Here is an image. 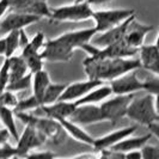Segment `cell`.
Instances as JSON below:
<instances>
[{
  "mask_svg": "<svg viewBox=\"0 0 159 159\" xmlns=\"http://www.w3.org/2000/svg\"><path fill=\"white\" fill-rule=\"evenodd\" d=\"M152 138V134L148 133L146 135H141V136H132L129 135L127 136L126 139L121 140L120 143H117L116 145H114L112 147H109V148H112V150H116L119 152H122V153H126V152L133 151V150H141L143 145L148 143V140Z\"/></svg>",
  "mask_w": 159,
  "mask_h": 159,
  "instance_id": "44dd1931",
  "label": "cell"
},
{
  "mask_svg": "<svg viewBox=\"0 0 159 159\" xmlns=\"http://www.w3.org/2000/svg\"><path fill=\"white\" fill-rule=\"evenodd\" d=\"M125 158H135V159H141L143 158V152L141 150H133L125 153Z\"/></svg>",
  "mask_w": 159,
  "mask_h": 159,
  "instance_id": "74e56055",
  "label": "cell"
},
{
  "mask_svg": "<svg viewBox=\"0 0 159 159\" xmlns=\"http://www.w3.org/2000/svg\"><path fill=\"white\" fill-rule=\"evenodd\" d=\"M65 88H66V84H61V83H50L49 86L46 90V93L43 97V104L42 105H48V104H52L56 102V101H60V97L64 92Z\"/></svg>",
  "mask_w": 159,
  "mask_h": 159,
  "instance_id": "d4e9b609",
  "label": "cell"
},
{
  "mask_svg": "<svg viewBox=\"0 0 159 159\" xmlns=\"http://www.w3.org/2000/svg\"><path fill=\"white\" fill-rule=\"evenodd\" d=\"M70 120L80 126H90L105 121L101 105L98 104H77Z\"/></svg>",
  "mask_w": 159,
  "mask_h": 159,
  "instance_id": "30bf717a",
  "label": "cell"
},
{
  "mask_svg": "<svg viewBox=\"0 0 159 159\" xmlns=\"http://www.w3.org/2000/svg\"><path fill=\"white\" fill-rule=\"evenodd\" d=\"M154 44L159 48V32H158V36H157V40H156V43H154Z\"/></svg>",
  "mask_w": 159,
  "mask_h": 159,
  "instance_id": "b9f144b4",
  "label": "cell"
},
{
  "mask_svg": "<svg viewBox=\"0 0 159 159\" xmlns=\"http://www.w3.org/2000/svg\"><path fill=\"white\" fill-rule=\"evenodd\" d=\"M18 96L16 92L10 91V90H5L1 95H0V105L4 107H8L11 109H16V107L18 105Z\"/></svg>",
  "mask_w": 159,
  "mask_h": 159,
  "instance_id": "f1b7e54d",
  "label": "cell"
},
{
  "mask_svg": "<svg viewBox=\"0 0 159 159\" xmlns=\"http://www.w3.org/2000/svg\"><path fill=\"white\" fill-rule=\"evenodd\" d=\"M136 128H138V126L133 125V126H128V127H123V128H120V129H116V130H112V132L105 134V135L99 136V138L95 139V143H93L92 147L95 148L96 151L112 147L114 145H116L121 140L126 139L127 136L133 135L134 132L136 130Z\"/></svg>",
  "mask_w": 159,
  "mask_h": 159,
  "instance_id": "9a60e30c",
  "label": "cell"
},
{
  "mask_svg": "<svg viewBox=\"0 0 159 159\" xmlns=\"http://www.w3.org/2000/svg\"><path fill=\"white\" fill-rule=\"evenodd\" d=\"M96 35H97V30L93 26V28L67 31L55 39L62 44H65L66 47H68L72 50H75V49H80L84 44L90 43Z\"/></svg>",
  "mask_w": 159,
  "mask_h": 159,
  "instance_id": "7c38bea8",
  "label": "cell"
},
{
  "mask_svg": "<svg viewBox=\"0 0 159 159\" xmlns=\"http://www.w3.org/2000/svg\"><path fill=\"white\" fill-rule=\"evenodd\" d=\"M112 95H134L135 92L143 91V81L139 79L136 71L125 73L109 81Z\"/></svg>",
  "mask_w": 159,
  "mask_h": 159,
  "instance_id": "9c48e42d",
  "label": "cell"
},
{
  "mask_svg": "<svg viewBox=\"0 0 159 159\" xmlns=\"http://www.w3.org/2000/svg\"><path fill=\"white\" fill-rule=\"evenodd\" d=\"M8 83H10V62L7 57H5L0 67V95L7 89Z\"/></svg>",
  "mask_w": 159,
  "mask_h": 159,
  "instance_id": "4dcf8cb0",
  "label": "cell"
},
{
  "mask_svg": "<svg viewBox=\"0 0 159 159\" xmlns=\"http://www.w3.org/2000/svg\"><path fill=\"white\" fill-rule=\"evenodd\" d=\"M6 39V55L5 57L15 55L16 52L19 49V39H20V31L13 30L5 35Z\"/></svg>",
  "mask_w": 159,
  "mask_h": 159,
  "instance_id": "484cf974",
  "label": "cell"
},
{
  "mask_svg": "<svg viewBox=\"0 0 159 159\" xmlns=\"http://www.w3.org/2000/svg\"><path fill=\"white\" fill-rule=\"evenodd\" d=\"M154 108H156V111L159 116V95L154 96Z\"/></svg>",
  "mask_w": 159,
  "mask_h": 159,
  "instance_id": "60d3db41",
  "label": "cell"
},
{
  "mask_svg": "<svg viewBox=\"0 0 159 159\" xmlns=\"http://www.w3.org/2000/svg\"><path fill=\"white\" fill-rule=\"evenodd\" d=\"M104 81L97 79H90L88 78L86 80H81V81H75L66 85L62 95L60 97V101H67V102H77L80 98H83L88 92H90L92 89L96 86L103 84Z\"/></svg>",
  "mask_w": 159,
  "mask_h": 159,
  "instance_id": "4fadbf2b",
  "label": "cell"
},
{
  "mask_svg": "<svg viewBox=\"0 0 159 159\" xmlns=\"http://www.w3.org/2000/svg\"><path fill=\"white\" fill-rule=\"evenodd\" d=\"M59 122H60L61 127L64 128L65 133L68 134L71 138H73L74 140H77V141H79L81 143H85V145H89L91 147L93 146L95 138L90 135L86 130H84L83 126L73 122L70 119H61L59 120Z\"/></svg>",
  "mask_w": 159,
  "mask_h": 159,
  "instance_id": "ac0fdd59",
  "label": "cell"
},
{
  "mask_svg": "<svg viewBox=\"0 0 159 159\" xmlns=\"http://www.w3.org/2000/svg\"><path fill=\"white\" fill-rule=\"evenodd\" d=\"M88 78L102 81H111L120 75L141 68L139 59L132 57H93L88 56L83 61Z\"/></svg>",
  "mask_w": 159,
  "mask_h": 159,
  "instance_id": "6da1fadb",
  "label": "cell"
},
{
  "mask_svg": "<svg viewBox=\"0 0 159 159\" xmlns=\"http://www.w3.org/2000/svg\"><path fill=\"white\" fill-rule=\"evenodd\" d=\"M39 1H44V0H12L11 6H10V11L24 12L26 8H29Z\"/></svg>",
  "mask_w": 159,
  "mask_h": 159,
  "instance_id": "1f68e13d",
  "label": "cell"
},
{
  "mask_svg": "<svg viewBox=\"0 0 159 159\" xmlns=\"http://www.w3.org/2000/svg\"><path fill=\"white\" fill-rule=\"evenodd\" d=\"M152 30H153L152 25L139 23L135 19V17H133L127 28L125 41L128 46L135 48V49H140L143 46L146 35Z\"/></svg>",
  "mask_w": 159,
  "mask_h": 159,
  "instance_id": "5bb4252c",
  "label": "cell"
},
{
  "mask_svg": "<svg viewBox=\"0 0 159 159\" xmlns=\"http://www.w3.org/2000/svg\"><path fill=\"white\" fill-rule=\"evenodd\" d=\"M46 138L34 126L25 125V128L17 140V157H28V154L34 150L40 148L46 143Z\"/></svg>",
  "mask_w": 159,
  "mask_h": 159,
  "instance_id": "52a82bcc",
  "label": "cell"
},
{
  "mask_svg": "<svg viewBox=\"0 0 159 159\" xmlns=\"http://www.w3.org/2000/svg\"><path fill=\"white\" fill-rule=\"evenodd\" d=\"M93 8L86 0H75L72 4H66L57 7H52L50 22L54 23H79L92 19Z\"/></svg>",
  "mask_w": 159,
  "mask_h": 159,
  "instance_id": "7a4b0ae2",
  "label": "cell"
},
{
  "mask_svg": "<svg viewBox=\"0 0 159 159\" xmlns=\"http://www.w3.org/2000/svg\"><path fill=\"white\" fill-rule=\"evenodd\" d=\"M141 68L159 75V48L156 44H143L139 49Z\"/></svg>",
  "mask_w": 159,
  "mask_h": 159,
  "instance_id": "2e32d148",
  "label": "cell"
},
{
  "mask_svg": "<svg viewBox=\"0 0 159 159\" xmlns=\"http://www.w3.org/2000/svg\"><path fill=\"white\" fill-rule=\"evenodd\" d=\"M50 75L47 71L41 70L32 74V95L35 96V98L39 101L40 105L42 107L43 104V97L46 93V90L50 84Z\"/></svg>",
  "mask_w": 159,
  "mask_h": 159,
  "instance_id": "d6986e66",
  "label": "cell"
},
{
  "mask_svg": "<svg viewBox=\"0 0 159 159\" xmlns=\"http://www.w3.org/2000/svg\"><path fill=\"white\" fill-rule=\"evenodd\" d=\"M112 95V90L110 85L101 84L95 89H92L90 92H88L79 101L74 102L75 104H101L107 98H109Z\"/></svg>",
  "mask_w": 159,
  "mask_h": 159,
  "instance_id": "ffe728a7",
  "label": "cell"
},
{
  "mask_svg": "<svg viewBox=\"0 0 159 159\" xmlns=\"http://www.w3.org/2000/svg\"><path fill=\"white\" fill-rule=\"evenodd\" d=\"M78 1H81V0H78Z\"/></svg>",
  "mask_w": 159,
  "mask_h": 159,
  "instance_id": "7bdbcfd3",
  "label": "cell"
},
{
  "mask_svg": "<svg viewBox=\"0 0 159 159\" xmlns=\"http://www.w3.org/2000/svg\"><path fill=\"white\" fill-rule=\"evenodd\" d=\"M23 56V55H22ZM24 60L26 62V66L29 68L30 73H36V72L43 70V62L44 60L42 59L40 53H35V54H28V55H24Z\"/></svg>",
  "mask_w": 159,
  "mask_h": 159,
  "instance_id": "83f0119b",
  "label": "cell"
},
{
  "mask_svg": "<svg viewBox=\"0 0 159 159\" xmlns=\"http://www.w3.org/2000/svg\"><path fill=\"white\" fill-rule=\"evenodd\" d=\"M6 55V39L5 36L0 37V56Z\"/></svg>",
  "mask_w": 159,
  "mask_h": 159,
  "instance_id": "ab89813d",
  "label": "cell"
},
{
  "mask_svg": "<svg viewBox=\"0 0 159 159\" xmlns=\"http://www.w3.org/2000/svg\"><path fill=\"white\" fill-rule=\"evenodd\" d=\"M41 18L39 16H34L30 13L17 12V11H8V15L0 20V35L5 36L8 32L13 30L25 29L26 26L40 22Z\"/></svg>",
  "mask_w": 159,
  "mask_h": 159,
  "instance_id": "ba28073f",
  "label": "cell"
},
{
  "mask_svg": "<svg viewBox=\"0 0 159 159\" xmlns=\"http://www.w3.org/2000/svg\"><path fill=\"white\" fill-rule=\"evenodd\" d=\"M16 117L19 119L24 125L34 126L39 132H41L46 140H52L54 143L64 141L65 130L61 127L60 122L50 117H37L29 111H15Z\"/></svg>",
  "mask_w": 159,
  "mask_h": 159,
  "instance_id": "3957f363",
  "label": "cell"
},
{
  "mask_svg": "<svg viewBox=\"0 0 159 159\" xmlns=\"http://www.w3.org/2000/svg\"><path fill=\"white\" fill-rule=\"evenodd\" d=\"M11 1L12 0H0V20L1 18L10 11V6H11Z\"/></svg>",
  "mask_w": 159,
  "mask_h": 159,
  "instance_id": "e575fe53",
  "label": "cell"
},
{
  "mask_svg": "<svg viewBox=\"0 0 159 159\" xmlns=\"http://www.w3.org/2000/svg\"><path fill=\"white\" fill-rule=\"evenodd\" d=\"M147 129L150 130V133H151L153 136H156L157 139L159 140V123L158 121L157 122H153L151 125H148L147 126Z\"/></svg>",
  "mask_w": 159,
  "mask_h": 159,
  "instance_id": "8d00e7d4",
  "label": "cell"
},
{
  "mask_svg": "<svg viewBox=\"0 0 159 159\" xmlns=\"http://www.w3.org/2000/svg\"><path fill=\"white\" fill-rule=\"evenodd\" d=\"M75 107H77V104L74 102L56 101L54 103L48 104V105H42L40 110L47 117L59 121L61 119H70L74 111V109H75Z\"/></svg>",
  "mask_w": 159,
  "mask_h": 159,
  "instance_id": "e0dca14e",
  "label": "cell"
},
{
  "mask_svg": "<svg viewBox=\"0 0 159 159\" xmlns=\"http://www.w3.org/2000/svg\"><path fill=\"white\" fill-rule=\"evenodd\" d=\"M47 42V39H46V35L42 31L36 32L34 35L31 40L28 42V44L20 50V55H28V54H35V53H40L42 52V49L44 47Z\"/></svg>",
  "mask_w": 159,
  "mask_h": 159,
  "instance_id": "cb8c5ba5",
  "label": "cell"
},
{
  "mask_svg": "<svg viewBox=\"0 0 159 159\" xmlns=\"http://www.w3.org/2000/svg\"><path fill=\"white\" fill-rule=\"evenodd\" d=\"M0 121L2 122V125L8 130L10 135L12 136L15 140H18L19 134H18V128H17L16 125V112H15V109L0 105Z\"/></svg>",
  "mask_w": 159,
  "mask_h": 159,
  "instance_id": "7402d4cb",
  "label": "cell"
},
{
  "mask_svg": "<svg viewBox=\"0 0 159 159\" xmlns=\"http://www.w3.org/2000/svg\"><path fill=\"white\" fill-rule=\"evenodd\" d=\"M91 6H102V5H108L114 0H86Z\"/></svg>",
  "mask_w": 159,
  "mask_h": 159,
  "instance_id": "f35d334b",
  "label": "cell"
},
{
  "mask_svg": "<svg viewBox=\"0 0 159 159\" xmlns=\"http://www.w3.org/2000/svg\"><path fill=\"white\" fill-rule=\"evenodd\" d=\"M134 95H114L103 101L101 109L103 111L105 121L110 122L111 126H116L125 117H127V110L130 102L133 101Z\"/></svg>",
  "mask_w": 159,
  "mask_h": 159,
  "instance_id": "5b68a950",
  "label": "cell"
},
{
  "mask_svg": "<svg viewBox=\"0 0 159 159\" xmlns=\"http://www.w3.org/2000/svg\"><path fill=\"white\" fill-rule=\"evenodd\" d=\"M133 15H135V10H132V8L96 10L93 11L92 19L95 22L97 34H99V32H104L116 25H119Z\"/></svg>",
  "mask_w": 159,
  "mask_h": 159,
  "instance_id": "8992f818",
  "label": "cell"
},
{
  "mask_svg": "<svg viewBox=\"0 0 159 159\" xmlns=\"http://www.w3.org/2000/svg\"><path fill=\"white\" fill-rule=\"evenodd\" d=\"M32 84V73H28L24 77L16 79L13 81H10V84L7 85L6 90L13 91V92H20V91H25L29 88H31Z\"/></svg>",
  "mask_w": 159,
  "mask_h": 159,
  "instance_id": "4316f807",
  "label": "cell"
},
{
  "mask_svg": "<svg viewBox=\"0 0 159 159\" xmlns=\"http://www.w3.org/2000/svg\"><path fill=\"white\" fill-rule=\"evenodd\" d=\"M127 117L134 121L136 125L148 126L159 121V116L154 108V96L151 93L133 98L127 110Z\"/></svg>",
  "mask_w": 159,
  "mask_h": 159,
  "instance_id": "277c9868",
  "label": "cell"
},
{
  "mask_svg": "<svg viewBox=\"0 0 159 159\" xmlns=\"http://www.w3.org/2000/svg\"><path fill=\"white\" fill-rule=\"evenodd\" d=\"M141 152L143 159H159V146L146 143L143 146Z\"/></svg>",
  "mask_w": 159,
  "mask_h": 159,
  "instance_id": "836d02e7",
  "label": "cell"
},
{
  "mask_svg": "<svg viewBox=\"0 0 159 159\" xmlns=\"http://www.w3.org/2000/svg\"><path fill=\"white\" fill-rule=\"evenodd\" d=\"M12 157H17L16 147L10 145L8 141L0 143V159H7Z\"/></svg>",
  "mask_w": 159,
  "mask_h": 159,
  "instance_id": "d6a6232c",
  "label": "cell"
},
{
  "mask_svg": "<svg viewBox=\"0 0 159 159\" xmlns=\"http://www.w3.org/2000/svg\"><path fill=\"white\" fill-rule=\"evenodd\" d=\"M28 157H46V158H53V157H55V154L50 151L40 152V151L34 150V151H31L29 154H28Z\"/></svg>",
  "mask_w": 159,
  "mask_h": 159,
  "instance_id": "d590c367",
  "label": "cell"
},
{
  "mask_svg": "<svg viewBox=\"0 0 159 159\" xmlns=\"http://www.w3.org/2000/svg\"><path fill=\"white\" fill-rule=\"evenodd\" d=\"M7 59H8V62H10V81L19 79V78L24 77L25 74L30 73L28 66H26V62L24 60V57L20 54L19 55L15 54V55L7 57Z\"/></svg>",
  "mask_w": 159,
  "mask_h": 159,
  "instance_id": "603a6c76",
  "label": "cell"
},
{
  "mask_svg": "<svg viewBox=\"0 0 159 159\" xmlns=\"http://www.w3.org/2000/svg\"><path fill=\"white\" fill-rule=\"evenodd\" d=\"M143 91H146L147 93H151L153 96L159 95V75L157 74H152L150 77H147L146 79H143Z\"/></svg>",
  "mask_w": 159,
  "mask_h": 159,
  "instance_id": "f546056e",
  "label": "cell"
},
{
  "mask_svg": "<svg viewBox=\"0 0 159 159\" xmlns=\"http://www.w3.org/2000/svg\"><path fill=\"white\" fill-rule=\"evenodd\" d=\"M74 54V50L62 44L56 39L47 40L44 47L41 52V56L48 62H67Z\"/></svg>",
  "mask_w": 159,
  "mask_h": 159,
  "instance_id": "8fae6325",
  "label": "cell"
}]
</instances>
